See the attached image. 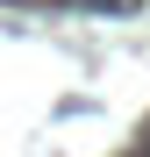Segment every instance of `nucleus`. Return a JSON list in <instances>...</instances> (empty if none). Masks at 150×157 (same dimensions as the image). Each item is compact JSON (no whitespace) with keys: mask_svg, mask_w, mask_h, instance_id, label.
Segmentation results:
<instances>
[{"mask_svg":"<svg viewBox=\"0 0 150 157\" xmlns=\"http://www.w3.org/2000/svg\"><path fill=\"white\" fill-rule=\"evenodd\" d=\"M93 7H129V0H93Z\"/></svg>","mask_w":150,"mask_h":157,"instance_id":"f257e3e1","label":"nucleus"}]
</instances>
